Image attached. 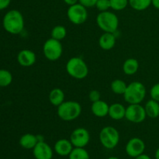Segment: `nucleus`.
<instances>
[{
	"label": "nucleus",
	"mask_w": 159,
	"mask_h": 159,
	"mask_svg": "<svg viewBox=\"0 0 159 159\" xmlns=\"http://www.w3.org/2000/svg\"><path fill=\"white\" fill-rule=\"evenodd\" d=\"M134 159H152V158H151V157L148 156V155L143 153L142 155H139V156L136 157V158H135Z\"/></svg>",
	"instance_id": "72a5a7b5"
},
{
	"label": "nucleus",
	"mask_w": 159,
	"mask_h": 159,
	"mask_svg": "<svg viewBox=\"0 0 159 159\" xmlns=\"http://www.w3.org/2000/svg\"><path fill=\"white\" fill-rule=\"evenodd\" d=\"M101 97L100 93H99L98 90H92L89 92V99L92 102H96V101L99 100Z\"/></svg>",
	"instance_id": "c756f323"
},
{
	"label": "nucleus",
	"mask_w": 159,
	"mask_h": 159,
	"mask_svg": "<svg viewBox=\"0 0 159 159\" xmlns=\"http://www.w3.org/2000/svg\"><path fill=\"white\" fill-rule=\"evenodd\" d=\"M12 75L9 71L0 69V87H7L12 83Z\"/></svg>",
	"instance_id": "a878e982"
},
{
	"label": "nucleus",
	"mask_w": 159,
	"mask_h": 159,
	"mask_svg": "<svg viewBox=\"0 0 159 159\" xmlns=\"http://www.w3.org/2000/svg\"><path fill=\"white\" fill-rule=\"evenodd\" d=\"M109 108L110 106L107 102L99 99L96 102H93L91 106V111L93 115L97 117L102 118L108 115Z\"/></svg>",
	"instance_id": "dca6fc26"
},
{
	"label": "nucleus",
	"mask_w": 159,
	"mask_h": 159,
	"mask_svg": "<svg viewBox=\"0 0 159 159\" xmlns=\"http://www.w3.org/2000/svg\"><path fill=\"white\" fill-rule=\"evenodd\" d=\"M65 95L63 90L60 88H54L50 92L48 99L49 102L54 107H58L63 102H65Z\"/></svg>",
	"instance_id": "6ab92c4d"
},
{
	"label": "nucleus",
	"mask_w": 159,
	"mask_h": 159,
	"mask_svg": "<svg viewBox=\"0 0 159 159\" xmlns=\"http://www.w3.org/2000/svg\"><path fill=\"white\" fill-rule=\"evenodd\" d=\"M98 0H79V2L86 8H91L96 6Z\"/></svg>",
	"instance_id": "7c9ffc66"
},
{
	"label": "nucleus",
	"mask_w": 159,
	"mask_h": 159,
	"mask_svg": "<svg viewBox=\"0 0 159 159\" xmlns=\"http://www.w3.org/2000/svg\"><path fill=\"white\" fill-rule=\"evenodd\" d=\"M107 159H120V158H117V157L111 156V157H110V158H108Z\"/></svg>",
	"instance_id": "e433bc0d"
},
{
	"label": "nucleus",
	"mask_w": 159,
	"mask_h": 159,
	"mask_svg": "<svg viewBox=\"0 0 159 159\" xmlns=\"http://www.w3.org/2000/svg\"><path fill=\"white\" fill-rule=\"evenodd\" d=\"M147 117L144 107L139 104H129L126 107L125 118L134 124H141Z\"/></svg>",
	"instance_id": "1a4fd4ad"
},
{
	"label": "nucleus",
	"mask_w": 159,
	"mask_h": 159,
	"mask_svg": "<svg viewBox=\"0 0 159 159\" xmlns=\"http://www.w3.org/2000/svg\"><path fill=\"white\" fill-rule=\"evenodd\" d=\"M155 159H159V148L157 149L156 152H155Z\"/></svg>",
	"instance_id": "c9c22d12"
},
{
	"label": "nucleus",
	"mask_w": 159,
	"mask_h": 159,
	"mask_svg": "<svg viewBox=\"0 0 159 159\" xmlns=\"http://www.w3.org/2000/svg\"><path fill=\"white\" fill-rule=\"evenodd\" d=\"M96 7L99 12L108 11L110 9V0H98L96 4Z\"/></svg>",
	"instance_id": "cd10ccee"
},
{
	"label": "nucleus",
	"mask_w": 159,
	"mask_h": 159,
	"mask_svg": "<svg viewBox=\"0 0 159 159\" xmlns=\"http://www.w3.org/2000/svg\"><path fill=\"white\" fill-rule=\"evenodd\" d=\"M129 5L136 11H144L152 5V0H129Z\"/></svg>",
	"instance_id": "5701e85b"
},
{
	"label": "nucleus",
	"mask_w": 159,
	"mask_h": 159,
	"mask_svg": "<svg viewBox=\"0 0 159 159\" xmlns=\"http://www.w3.org/2000/svg\"><path fill=\"white\" fill-rule=\"evenodd\" d=\"M37 56L30 49L21 50L17 54V61L23 67H30L36 63Z\"/></svg>",
	"instance_id": "ddd939ff"
},
{
	"label": "nucleus",
	"mask_w": 159,
	"mask_h": 159,
	"mask_svg": "<svg viewBox=\"0 0 159 159\" xmlns=\"http://www.w3.org/2000/svg\"><path fill=\"white\" fill-rule=\"evenodd\" d=\"M65 2V4H67L68 6H72V5L76 4V3L79 2V0H63Z\"/></svg>",
	"instance_id": "473e14b6"
},
{
	"label": "nucleus",
	"mask_w": 159,
	"mask_h": 159,
	"mask_svg": "<svg viewBox=\"0 0 159 159\" xmlns=\"http://www.w3.org/2000/svg\"><path fill=\"white\" fill-rule=\"evenodd\" d=\"M70 141L74 148H85L90 141V134L84 127H78L71 132Z\"/></svg>",
	"instance_id": "9d476101"
},
{
	"label": "nucleus",
	"mask_w": 159,
	"mask_h": 159,
	"mask_svg": "<svg viewBox=\"0 0 159 159\" xmlns=\"http://www.w3.org/2000/svg\"><path fill=\"white\" fill-rule=\"evenodd\" d=\"M139 69V62L137 59L127 58L123 64V71L127 75H134Z\"/></svg>",
	"instance_id": "aec40b11"
},
{
	"label": "nucleus",
	"mask_w": 159,
	"mask_h": 159,
	"mask_svg": "<svg viewBox=\"0 0 159 159\" xmlns=\"http://www.w3.org/2000/svg\"><path fill=\"white\" fill-rule=\"evenodd\" d=\"M67 16L71 23L75 25H82L88 19L87 8L79 2L70 6L67 11Z\"/></svg>",
	"instance_id": "6e6552de"
},
{
	"label": "nucleus",
	"mask_w": 159,
	"mask_h": 159,
	"mask_svg": "<svg viewBox=\"0 0 159 159\" xmlns=\"http://www.w3.org/2000/svg\"><path fill=\"white\" fill-rule=\"evenodd\" d=\"M33 155L35 159H52L54 152L48 143L42 141H39L34 148Z\"/></svg>",
	"instance_id": "f8f14e48"
},
{
	"label": "nucleus",
	"mask_w": 159,
	"mask_h": 159,
	"mask_svg": "<svg viewBox=\"0 0 159 159\" xmlns=\"http://www.w3.org/2000/svg\"><path fill=\"white\" fill-rule=\"evenodd\" d=\"M127 85L124 81L121 79H115L111 82L110 88L113 93L116 95H124L127 89Z\"/></svg>",
	"instance_id": "4be33fe9"
},
{
	"label": "nucleus",
	"mask_w": 159,
	"mask_h": 159,
	"mask_svg": "<svg viewBox=\"0 0 159 159\" xmlns=\"http://www.w3.org/2000/svg\"><path fill=\"white\" fill-rule=\"evenodd\" d=\"M116 38L114 33L104 32L99 38V45L104 51H110L116 45Z\"/></svg>",
	"instance_id": "2eb2a0df"
},
{
	"label": "nucleus",
	"mask_w": 159,
	"mask_h": 159,
	"mask_svg": "<svg viewBox=\"0 0 159 159\" xmlns=\"http://www.w3.org/2000/svg\"><path fill=\"white\" fill-rule=\"evenodd\" d=\"M68 159H90V156L85 148H74L68 155Z\"/></svg>",
	"instance_id": "b1692460"
},
{
	"label": "nucleus",
	"mask_w": 159,
	"mask_h": 159,
	"mask_svg": "<svg viewBox=\"0 0 159 159\" xmlns=\"http://www.w3.org/2000/svg\"><path fill=\"white\" fill-rule=\"evenodd\" d=\"M110 8L113 10H124L129 5V0H110Z\"/></svg>",
	"instance_id": "bb28decb"
},
{
	"label": "nucleus",
	"mask_w": 159,
	"mask_h": 159,
	"mask_svg": "<svg viewBox=\"0 0 159 159\" xmlns=\"http://www.w3.org/2000/svg\"><path fill=\"white\" fill-rule=\"evenodd\" d=\"M38 142L39 141L37 138V135L30 133L22 135L21 138H20V141H19L20 145L23 148L27 149V150L34 149V148Z\"/></svg>",
	"instance_id": "a211bd4d"
},
{
	"label": "nucleus",
	"mask_w": 159,
	"mask_h": 159,
	"mask_svg": "<svg viewBox=\"0 0 159 159\" xmlns=\"http://www.w3.org/2000/svg\"><path fill=\"white\" fill-rule=\"evenodd\" d=\"M58 117L64 121H72L80 116L82 106L76 101H65L57 107Z\"/></svg>",
	"instance_id": "f03ea898"
},
{
	"label": "nucleus",
	"mask_w": 159,
	"mask_h": 159,
	"mask_svg": "<svg viewBox=\"0 0 159 159\" xmlns=\"http://www.w3.org/2000/svg\"><path fill=\"white\" fill-rule=\"evenodd\" d=\"M97 26L103 32L115 33L119 26V19L117 16L110 11L100 12L96 19Z\"/></svg>",
	"instance_id": "39448f33"
},
{
	"label": "nucleus",
	"mask_w": 159,
	"mask_h": 159,
	"mask_svg": "<svg viewBox=\"0 0 159 159\" xmlns=\"http://www.w3.org/2000/svg\"><path fill=\"white\" fill-rule=\"evenodd\" d=\"M125 113L126 107L123 104L115 102L110 106L108 115L111 119L114 120H120L125 118Z\"/></svg>",
	"instance_id": "f3484780"
},
{
	"label": "nucleus",
	"mask_w": 159,
	"mask_h": 159,
	"mask_svg": "<svg viewBox=\"0 0 159 159\" xmlns=\"http://www.w3.org/2000/svg\"><path fill=\"white\" fill-rule=\"evenodd\" d=\"M152 5L159 10V0H152Z\"/></svg>",
	"instance_id": "f704fd0d"
},
{
	"label": "nucleus",
	"mask_w": 159,
	"mask_h": 159,
	"mask_svg": "<svg viewBox=\"0 0 159 159\" xmlns=\"http://www.w3.org/2000/svg\"><path fill=\"white\" fill-rule=\"evenodd\" d=\"M73 148H74V146L71 144L70 139L68 140L65 138L57 140L54 146V150L56 154L62 157L68 156Z\"/></svg>",
	"instance_id": "4468645a"
},
{
	"label": "nucleus",
	"mask_w": 159,
	"mask_h": 159,
	"mask_svg": "<svg viewBox=\"0 0 159 159\" xmlns=\"http://www.w3.org/2000/svg\"><path fill=\"white\" fill-rule=\"evenodd\" d=\"M43 53L48 61H55L58 60L63 53L61 42L52 37L48 39L43 45Z\"/></svg>",
	"instance_id": "0eeeda50"
},
{
	"label": "nucleus",
	"mask_w": 159,
	"mask_h": 159,
	"mask_svg": "<svg viewBox=\"0 0 159 159\" xmlns=\"http://www.w3.org/2000/svg\"><path fill=\"white\" fill-rule=\"evenodd\" d=\"M99 138L101 144L105 148L113 149L119 144L120 134L114 127L107 126L100 130Z\"/></svg>",
	"instance_id": "423d86ee"
},
{
	"label": "nucleus",
	"mask_w": 159,
	"mask_h": 159,
	"mask_svg": "<svg viewBox=\"0 0 159 159\" xmlns=\"http://www.w3.org/2000/svg\"><path fill=\"white\" fill-rule=\"evenodd\" d=\"M11 0H0V11L6 9L10 5Z\"/></svg>",
	"instance_id": "2f4dec72"
},
{
	"label": "nucleus",
	"mask_w": 159,
	"mask_h": 159,
	"mask_svg": "<svg viewBox=\"0 0 159 159\" xmlns=\"http://www.w3.org/2000/svg\"><path fill=\"white\" fill-rule=\"evenodd\" d=\"M24 24L23 14L16 9L8 11L3 17V28L9 34H20L24 29Z\"/></svg>",
	"instance_id": "f257e3e1"
},
{
	"label": "nucleus",
	"mask_w": 159,
	"mask_h": 159,
	"mask_svg": "<svg viewBox=\"0 0 159 159\" xmlns=\"http://www.w3.org/2000/svg\"><path fill=\"white\" fill-rule=\"evenodd\" d=\"M145 150V143L139 138H133L127 141L125 147L126 153L128 156L135 158L142 155Z\"/></svg>",
	"instance_id": "9b49d317"
},
{
	"label": "nucleus",
	"mask_w": 159,
	"mask_h": 159,
	"mask_svg": "<svg viewBox=\"0 0 159 159\" xmlns=\"http://www.w3.org/2000/svg\"><path fill=\"white\" fill-rule=\"evenodd\" d=\"M66 71L75 79H83L89 74V68L85 61L79 57H73L66 64Z\"/></svg>",
	"instance_id": "20e7f679"
},
{
	"label": "nucleus",
	"mask_w": 159,
	"mask_h": 159,
	"mask_svg": "<svg viewBox=\"0 0 159 159\" xmlns=\"http://www.w3.org/2000/svg\"><path fill=\"white\" fill-rule=\"evenodd\" d=\"M51 37L57 40H62L65 39L67 36V30L62 25H57L55 26L52 30L51 33Z\"/></svg>",
	"instance_id": "393cba45"
},
{
	"label": "nucleus",
	"mask_w": 159,
	"mask_h": 159,
	"mask_svg": "<svg viewBox=\"0 0 159 159\" xmlns=\"http://www.w3.org/2000/svg\"><path fill=\"white\" fill-rule=\"evenodd\" d=\"M147 116L152 119H156L159 116V102L151 99L144 106Z\"/></svg>",
	"instance_id": "412c9836"
},
{
	"label": "nucleus",
	"mask_w": 159,
	"mask_h": 159,
	"mask_svg": "<svg viewBox=\"0 0 159 159\" xmlns=\"http://www.w3.org/2000/svg\"><path fill=\"white\" fill-rule=\"evenodd\" d=\"M146 88L141 82H132L127 85V89L123 95L124 100L129 104H139L146 96Z\"/></svg>",
	"instance_id": "7ed1b4c3"
},
{
	"label": "nucleus",
	"mask_w": 159,
	"mask_h": 159,
	"mask_svg": "<svg viewBox=\"0 0 159 159\" xmlns=\"http://www.w3.org/2000/svg\"><path fill=\"white\" fill-rule=\"evenodd\" d=\"M150 96L152 99L159 102V82L155 84L150 89Z\"/></svg>",
	"instance_id": "c85d7f7f"
}]
</instances>
